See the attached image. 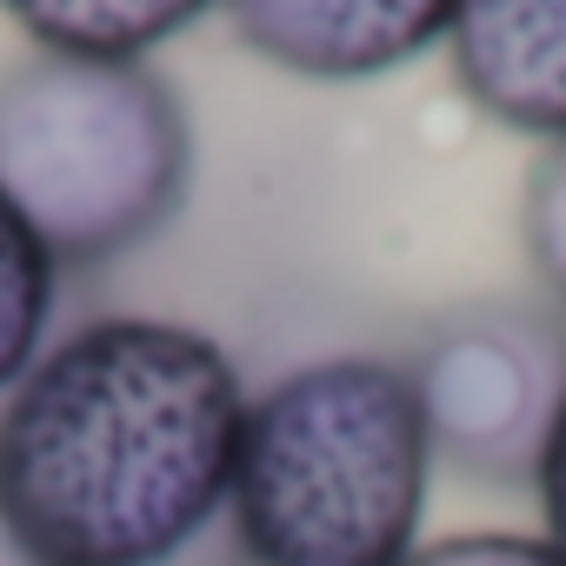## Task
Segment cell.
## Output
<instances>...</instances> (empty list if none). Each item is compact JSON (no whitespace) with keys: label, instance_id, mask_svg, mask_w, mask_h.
I'll use <instances>...</instances> for the list:
<instances>
[{"label":"cell","instance_id":"6da1fadb","mask_svg":"<svg viewBox=\"0 0 566 566\" xmlns=\"http://www.w3.org/2000/svg\"><path fill=\"white\" fill-rule=\"evenodd\" d=\"M247 394L180 321H87L0 407V520L34 566H167L227 506Z\"/></svg>","mask_w":566,"mask_h":566},{"label":"cell","instance_id":"7a4b0ae2","mask_svg":"<svg viewBox=\"0 0 566 566\" xmlns=\"http://www.w3.org/2000/svg\"><path fill=\"white\" fill-rule=\"evenodd\" d=\"M433 473L413 367L334 354L247 400L233 539L247 566H407Z\"/></svg>","mask_w":566,"mask_h":566},{"label":"cell","instance_id":"3957f363","mask_svg":"<svg viewBox=\"0 0 566 566\" xmlns=\"http://www.w3.org/2000/svg\"><path fill=\"white\" fill-rule=\"evenodd\" d=\"M193 180V127L154 67L28 61L0 74V193L67 266L154 240Z\"/></svg>","mask_w":566,"mask_h":566},{"label":"cell","instance_id":"277c9868","mask_svg":"<svg viewBox=\"0 0 566 566\" xmlns=\"http://www.w3.org/2000/svg\"><path fill=\"white\" fill-rule=\"evenodd\" d=\"M413 387L433 453L480 480H513L539 467V440L566 387V354L526 314H467L413 360Z\"/></svg>","mask_w":566,"mask_h":566},{"label":"cell","instance_id":"5b68a950","mask_svg":"<svg viewBox=\"0 0 566 566\" xmlns=\"http://www.w3.org/2000/svg\"><path fill=\"white\" fill-rule=\"evenodd\" d=\"M453 8L427 0H247L233 8L240 48L301 81H367L433 41H447Z\"/></svg>","mask_w":566,"mask_h":566},{"label":"cell","instance_id":"8992f818","mask_svg":"<svg viewBox=\"0 0 566 566\" xmlns=\"http://www.w3.org/2000/svg\"><path fill=\"white\" fill-rule=\"evenodd\" d=\"M453 81L513 134L566 140V0H473L447 21Z\"/></svg>","mask_w":566,"mask_h":566},{"label":"cell","instance_id":"52a82bcc","mask_svg":"<svg viewBox=\"0 0 566 566\" xmlns=\"http://www.w3.org/2000/svg\"><path fill=\"white\" fill-rule=\"evenodd\" d=\"M193 0H14V28L41 41L54 61L87 67H140L147 48L193 28Z\"/></svg>","mask_w":566,"mask_h":566},{"label":"cell","instance_id":"ba28073f","mask_svg":"<svg viewBox=\"0 0 566 566\" xmlns=\"http://www.w3.org/2000/svg\"><path fill=\"white\" fill-rule=\"evenodd\" d=\"M54 273L61 260L21 220V207L0 193V394H14L41 360V334L54 314Z\"/></svg>","mask_w":566,"mask_h":566},{"label":"cell","instance_id":"9c48e42d","mask_svg":"<svg viewBox=\"0 0 566 566\" xmlns=\"http://www.w3.org/2000/svg\"><path fill=\"white\" fill-rule=\"evenodd\" d=\"M520 233H526V260L546 280V294L566 301V140L533 160L526 207H520Z\"/></svg>","mask_w":566,"mask_h":566},{"label":"cell","instance_id":"30bf717a","mask_svg":"<svg viewBox=\"0 0 566 566\" xmlns=\"http://www.w3.org/2000/svg\"><path fill=\"white\" fill-rule=\"evenodd\" d=\"M407 566H566V553L539 533H453L433 546H413Z\"/></svg>","mask_w":566,"mask_h":566},{"label":"cell","instance_id":"8fae6325","mask_svg":"<svg viewBox=\"0 0 566 566\" xmlns=\"http://www.w3.org/2000/svg\"><path fill=\"white\" fill-rule=\"evenodd\" d=\"M533 486H539V513H546V539L566 553V387H559V407H553V427L539 440V467H533Z\"/></svg>","mask_w":566,"mask_h":566},{"label":"cell","instance_id":"7c38bea8","mask_svg":"<svg viewBox=\"0 0 566 566\" xmlns=\"http://www.w3.org/2000/svg\"><path fill=\"white\" fill-rule=\"evenodd\" d=\"M0 566H34V559L21 553V539L8 533V520H0Z\"/></svg>","mask_w":566,"mask_h":566}]
</instances>
